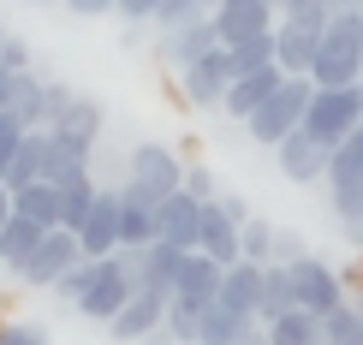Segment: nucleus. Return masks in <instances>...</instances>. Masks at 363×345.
I'll return each instance as SVG.
<instances>
[{
  "instance_id": "nucleus-51",
  "label": "nucleus",
  "mask_w": 363,
  "mask_h": 345,
  "mask_svg": "<svg viewBox=\"0 0 363 345\" xmlns=\"http://www.w3.org/2000/svg\"><path fill=\"white\" fill-rule=\"evenodd\" d=\"M0 274H6V268H0Z\"/></svg>"
},
{
  "instance_id": "nucleus-30",
  "label": "nucleus",
  "mask_w": 363,
  "mask_h": 345,
  "mask_svg": "<svg viewBox=\"0 0 363 345\" xmlns=\"http://www.w3.org/2000/svg\"><path fill=\"white\" fill-rule=\"evenodd\" d=\"M60 131H72V137L78 143H89L96 149V137H101V125H108V119H101V101H89V96H72V108L54 119Z\"/></svg>"
},
{
  "instance_id": "nucleus-38",
  "label": "nucleus",
  "mask_w": 363,
  "mask_h": 345,
  "mask_svg": "<svg viewBox=\"0 0 363 345\" xmlns=\"http://www.w3.org/2000/svg\"><path fill=\"white\" fill-rule=\"evenodd\" d=\"M0 66H12V72H30V48H24L18 36H6V42H0Z\"/></svg>"
},
{
  "instance_id": "nucleus-27",
  "label": "nucleus",
  "mask_w": 363,
  "mask_h": 345,
  "mask_svg": "<svg viewBox=\"0 0 363 345\" xmlns=\"http://www.w3.org/2000/svg\"><path fill=\"white\" fill-rule=\"evenodd\" d=\"M119 244H131V250L155 244V208L125 197V191H119Z\"/></svg>"
},
{
  "instance_id": "nucleus-11",
  "label": "nucleus",
  "mask_w": 363,
  "mask_h": 345,
  "mask_svg": "<svg viewBox=\"0 0 363 345\" xmlns=\"http://www.w3.org/2000/svg\"><path fill=\"white\" fill-rule=\"evenodd\" d=\"M322 24H328V18H280V24H274V60H280V72L310 78L315 48H322Z\"/></svg>"
},
{
  "instance_id": "nucleus-35",
  "label": "nucleus",
  "mask_w": 363,
  "mask_h": 345,
  "mask_svg": "<svg viewBox=\"0 0 363 345\" xmlns=\"http://www.w3.org/2000/svg\"><path fill=\"white\" fill-rule=\"evenodd\" d=\"M0 345H54L42 322H6L0 327Z\"/></svg>"
},
{
  "instance_id": "nucleus-46",
  "label": "nucleus",
  "mask_w": 363,
  "mask_h": 345,
  "mask_svg": "<svg viewBox=\"0 0 363 345\" xmlns=\"http://www.w3.org/2000/svg\"><path fill=\"white\" fill-rule=\"evenodd\" d=\"M328 6H334V12H357L363 0H328Z\"/></svg>"
},
{
  "instance_id": "nucleus-33",
  "label": "nucleus",
  "mask_w": 363,
  "mask_h": 345,
  "mask_svg": "<svg viewBox=\"0 0 363 345\" xmlns=\"http://www.w3.org/2000/svg\"><path fill=\"white\" fill-rule=\"evenodd\" d=\"M238 250H245L250 262H274V227H268V220H245V227H238Z\"/></svg>"
},
{
  "instance_id": "nucleus-17",
  "label": "nucleus",
  "mask_w": 363,
  "mask_h": 345,
  "mask_svg": "<svg viewBox=\"0 0 363 345\" xmlns=\"http://www.w3.org/2000/svg\"><path fill=\"white\" fill-rule=\"evenodd\" d=\"M274 155H280V173L292 179V185H310V179H328V155H334V149L315 143L310 131L298 125L292 137H280V143H274Z\"/></svg>"
},
{
  "instance_id": "nucleus-7",
  "label": "nucleus",
  "mask_w": 363,
  "mask_h": 345,
  "mask_svg": "<svg viewBox=\"0 0 363 345\" xmlns=\"http://www.w3.org/2000/svg\"><path fill=\"white\" fill-rule=\"evenodd\" d=\"M78 256H84L78 232H72V227H48V232H42V244H36V250L24 256L18 280H24V286H48V292H54V280L66 274V268L78 262Z\"/></svg>"
},
{
  "instance_id": "nucleus-29",
  "label": "nucleus",
  "mask_w": 363,
  "mask_h": 345,
  "mask_svg": "<svg viewBox=\"0 0 363 345\" xmlns=\"http://www.w3.org/2000/svg\"><path fill=\"white\" fill-rule=\"evenodd\" d=\"M245 327H256V322H250V316H238L233 304H220V298H215V304L203 310V334H196V345H233Z\"/></svg>"
},
{
  "instance_id": "nucleus-15",
  "label": "nucleus",
  "mask_w": 363,
  "mask_h": 345,
  "mask_svg": "<svg viewBox=\"0 0 363 345\" xmlns=\"http://www.w3.org/2000/svg\"><path fill=\"white\" fill-rule=\"evenodd\" d=\"M78 244H84V256H113L119 250V185L96 191L89 215L78 220Z\"/></svg>"
},
{
  "instance_id": "nucleus-41",
  "label": "nucleus",
  "mask_w": 363,
  "mask_h": 345,
  "mask_svg": "<svg viewBox=\"0 0 363 345\" xmlns=\"http://www.w3.org/2000/svg\"><path fill=\"white\" fill-rule=\"evenodd\" d=\"M119 0H66V12H78V18H101V12H113Z\"/></svg>"
},
{
  "instance_id": "nucleus-23",
  "label": "nucleus",
  "mask_w": 363,
  "mask_h": 345,
  "mask_svg": "<svg viewBox=\"0 0 363 345\" xmlns=\"http://www.w3.org/2000/svg\"><path fill=\"white\" fill-rule=\"evenodd\" d=\"M54 185H60V227H72V232H78V220L89 215V203H96V179H89V167H72V173H60L54 179Z\"/></svg>"
},
{
  "instance_id": "nucleus-44",
  "label": "nucleus",
  "mask_w": 363,
  "mask_h": 345,
  "mask_svg": "<svg viewBox=\"0 0 363 345\" xmlns=\"http://www.w3.org/2000/svg\"><path fill=\"white\" fill-rule=\"evenodd\" d=\"M233 345H268V327H245V334H238Z\"/></svg>"
},
{
  "instance_id": "nucleus-10",
  "label": "nucleus",
  "mask_w": 363,
  "mask_h": 345,
  "mask_svg": "<svg viewBox=\"0 0 363 345\" xmlns=\"http://www.w3.org/2000/svg\"><path fill=\"white\" fill-rule=\"evenodd\" d=\"M208 48H220V30H215V12H191V18H179L161 30V60L167 66L185 72L191 60H203Z\"/></svg>"
},
{
  "instance_id": "nucleus-21",
  "label": "nucleus",
  "mask_w": 363,
  "mask_h": 345,
  "mask_svg": "<svg viewBox=\"0 0 363 345\" xmlns=\"http://www.w3.org/2000/svg\"><path fill=\"white\" fill-rule=\"evenodd\" d=\"M30 179H48V125H30V131H24V143H18V155L6 161L0 185H6V191H24Z\"/></svg>"
},
{
  "instance_id": "nucleus-40",
  "label": "nucleus",
  "mask_w": 363,
  "mask_h": 345,
  "mask_svg": "<svg viewBox=\"0 0 363 345\" xmlns=\"http://www.w3.org/2000/svg\"><path fill=\"white\" fill-rule=\"evenodd\" d=\"M72 96H78V89H66V84H48V125H54V119L72 108Z\"/></svg>"
},
{
  "instance_id": "nucleus-6",
  "label": "nucleus",
  "mask_w": 363,
  "mask_h": 345,
  "mask_svg": "<svg viewBox=\"0 0 363 345\" xmlns=\"http://www.w3.org/2000/svg\"><path fill=\"white\" fill-rule=\"evenodd\" d=\"M233 78H238V60H233V48L220 42V48H208L203 60H191V66L179 72V89H185L191 108H220Z\"/></svg>"
},
{
  "instance_id": "nucleus-53",
  "label": "nucleus",
  "mask_w": 363,
  "mask_h": 345,
  "mask_svg": "<svg viewBox=\"0 0 363 345\" xmlns=\"http://www.w3.org/2000/svg\"><path fill=\"white\" fill-rule=\"evenodd\" d=\"M357 89H363V84H357Z\"/></svg>"
},
{
  "instance_id": "nucleus-28",
  "label": "nucleus",
  "mask_w": 363,
  "mask_h": 345,
  "mask_svg": "<svg viewBox=\"0 0 363 345\" xmlns=\"http://www.w3.org/2000/svg\"><path fill=\"white\" fill-rule=\"evenodd\" d=\"M268 345H322V316L310 310H286L268 322Z\"/></svg>"
},
{
  "instance_id": "nucleus-45",
  "label": "nucleus",
  "mask_w": 363,
  "mask_h": 345,
  "mask_svg": "<svg viewBox=\"0 0 363 345\" xmlns=\"http://www.w3.org/2000/svg\"><path fill=\"white\" fill-rule=\"evenodd\" d=\"M6 220H12V191L0 185V227H6Z\"/></svg>"
},
{
  "instance_id": "nucleus-34",
  "label": "nucleus",
  "mask_w": 363,
  "mask_h": 345,
  "mask_svg": "<svg viewBox=\"0 0 363 345\" xmlns=\"http://www.w3.org/2000/svg\"><path fill=\"white\" fill-rule=\"evenodd\" d=\"M24 131H30V119L18 108H0V173H6V161L18 155V143H24Z\"/></svg>"
},
{
  "instance_id": "nucleus-48",
  "label": "nucleus",
  "mask_w": 363,
  "mask_h": 345,
  "mask_svg": "<svg viewBox=\"0 0 363 345\" xmlns=\"http://www.w3.org/2000/svg\"><path fill=\"white\" fill-rule=\"evenodd\" d=\"M0 42H6V24H0Z\"/></svg>"
},
{
  "instance_id": "nucleus-19",
  "label": "nucleus",
  "mask_w": 363,
  "mask_h": 345,
  "mask_svg": "<svg viewBox=\"0 0 363 345\" xmlns=\"http://www.w3.org/2000/svg\"><path fill=\"white\" fill-rule=\"evenodd\" d=\"M196 250H208L220 268L245 256V250H238V220L226 215V203H220V197H208V203H203V232H196Z\"/></svg>"
},
{
  "instance_id": "nucleus-25",
  "label": "nucleus",
  "mask_w": 363,
  "mask_h": 345,
  "mask_svg": "<svg viewBox=\"0 0 363 345\" xmlns=\"http://www.w3.org/2000/svg\"><path fill=\"white\" fill-rule=\"evenodd\" d=\"M179 262H185V250H173V244H143V280L138 286H155L161 298H173V286H179Z\"/></svg>"
},
{
  "instance_id": "nucleus-9",
  "label": "nucleus",
  "mask_w": 363,
  "mask_h": 345,
  "mask_svg": "<svg viewBox=\"0 0 363 345\" xmlns=\"http://www.w3.org/2000/svg\"><path fill=\"white\" fill-rule=\"evenodd\" d=\"M274 24H280L274 0H215V30H220V42H226V48L268 36Z\"/></svg>"
},
{
  "instance_id": "nucleus-3",
  "label": "nucleus",
  "mask_w": 363,
  "mask_h": 345,
  "mask_svg": "<svg viewBox=\"0 0 363 345\" xmlns=\"http://www.w3.org/2000/svg\"><path fill=\"white\" fill-rule=\"evenodd\" d=\"M363 125V89L357 84H334V89H322L315 84V96H310V108H304V131L315 143H345L352 131Z\"/></svg>"
},
{
  "instance_id": "nucleus-37",
  "label": "nucleus",
  "mask_w": 363,
  "mask_h": 345,
  "mask_svg": "<svg viewBox=\"0 0 363 345\" xmlns=\"http://www.w3.org/2000/svg\"><path fill=\"white\" fill-rule=\"evenodd\" d=\"M119 18H131V24H149V18H155V12H161V0H119Z\"/></svg>"
},
{
  "instance_id": "nucleus-8",
  "label": "nucleus",
  "mask_w": 363,
  "mask_h": 345,
  "mask_svg": "<svg viewBox=\"0 0 363 345\" xmlns=\"http://www.w3.org/2000/svg\"><path fill=\"white\" fill-rule=\"evenodd\" d=\"M292 292H298V310H310V316H334V310L345 304L340 274L322 256H298L292 262Z\"/></svg>"
},
{
  "instance_id": "nucleus-43",
  "label": "nucleus",
  "mask_w": 363,
  "mask_h": 345,
  "mask_svg": "<svg viewBox=\"0 0 363 345\" xmlns=\"http://www.w3.org/2000/svg\"><path fill=\"white\" fill-rule=\"evenodd\" d=\"M12 84H18V72L0 66V108H12Z\"/></svg>"
},
{
  "instance_id": "nucleus-52",
  "label": "nucleus",
  "mask_w": 363,
  "mask_h": 345,
  "mask_svg": "<svg viewBox=\"0 0 363 345\" xmlns=\"http://www.w3.org/2000/svg\"><path fill=\"white\" fill-rule=\"evenodd\" d=\"M357 310H363V304H357Z\"/></svg>"
},
{
  "instance_id": "nucleus-4",
  "label": "nucleus",
  "mask_w": 363,
  "mask_h": 345,
  "mask_svg": "<svg viewBox=\"0 0 363 345\" xmlns=\"http://www.w3.org/2000/svg\"><path fill=\"white\" fill-rule=\"evenodd\" d=\"M185 185V161L173 155L167 143H138L131 149V173H125V197H138L149 208H161V197H173V191Z\"/></svg>"
},
{
  "instance_id": "nucleus-20",
  "label": "nucleus",
  "mask_w": 363,
  "mask_h": 345,
  "mask_svg": "<svg viewBox=\"0 0 363 345\" xmlns=\"http://www.w3.org/2000/svg\"><path fill=\"white\" fill-rule=\"evenodd\" d=\"M220 274H226V268L208 256V250H185L173 298H191V304H215V298H220Z\"/></svg>"
},
{
  "instance_id": "nucleus-49",
  "label": "nucleus",
  "mask_w": 363,
  "mask_h": 345,
  "mask_svg": "<svg viewBox=\"0 0 363 345\" xmlns=\"http://www.w3.org/2000/svg\"><path fill=\"white\" fill-rule=\"evenodd\" d=\"M280 6H286V0H274V12H280Z\"/></svg>"
},
{
  "instance_id": "nucleus-31",
  "label": "nucleus",
  "mask_w": 363,
  "mask_h": 345,
  "mask_svg": "<svg viewBox=\"0 0 363 345\" xmlns=\"http://www.w3.org/2000/svg\"><path fill=\"white\" fill-rule=\"evenodd\" d=\"M203 310L208 304H191V298H173V304H167L161 327L173 334V345H196V334H203Z\"/></svg>"
},
{
  "instance_id": "nucleus-50",
  "label": "nucleus",
  "mask_w": 363,
  "mask_h": 345,
  "mask_svg": "<svg viewBox=\"0 0 363 345\" xmlns=\"http://www.w3.org/2000/svg\"><path fill=\"white\" fill-rule=\"evenodd\" d=\"M357 18H363V6H357Z\"/></svg>"
},
{
  "instance_id": "nucleus-36",
  "label": "nucleus",
  "mask_w": 363,
  "mask_h": 345,
  "mask_svg": "<svg viewBox=\"0 0 363 345\" xmlns=\"http://www.w3.org/2000/svg\"><path fill=\"white\" fill-rule=\"evenodd\" d=\"M328 12H334L328 0H286V6H280V18H328Z\"/></svg>"
},
{
  "instance_id": "nucleus-12",
  "label": "nucleus",
  "mask_w": 363,
  "mask_h": 345,
  "mask_svg": "<svg viewBox=\"0 0 363 345\" xmlns=\"http://www.w3.org/2000/svg\"><path fill=\"white\" fill-rule=\"evenodd\" d=\"M196 232H203V197H191L185 185L173 191V197H161L155 208V238L173 250H196Z\"/></svg>"
},
{
  "instance_id": "nucleus-39",
  "label": "nucleus",
  "mask_w": 363,
  "mask_h": 345,
  "mask_svg": "<svg viewBox=\"0 0 363 345\" xmlns=\"http://www.w3.org/2000/svg\"><path fill=\"white\" fill-rule=\"evenodd\" d=\"M185 191H191V197H220V191H215V179H208V167H185Z\"/></svg>"
},
{
  "instance_id": "nucleus-5",
  "label": "nucleus",
  "mask_w": 363,
  "mask_h": 345,
  "mask_svg": "<svg viewBox=\"0 0 363 345\" xmlns=\"http://www.w3.org/2000/svg\"><path fill=\"white\" fill-rule=\"evenodd\" d=\"M310 96H315V84L310 78H286L274 96L262 101L250 119H245V131H250V143H262V149H274L280 137H292L298 125H304V108H310Z\"/></svg>"
},
{
  "instance_id": "nucleus-24",
  "label": "nucleus",
  "mask_w": 363,
  "mask_h": 345,
  "mask_svg": "<svg viewBox=\"0 0 363 345\" xmlns=\"http://www.w3.org/2000/svg\"><path fill=\"white\" fill-rule=\"evenodd\" d=\"M286 310H298V292H292V262H268L262 268V310H256V322H274Z\"/></svg>"
},
{
  "instance_id": "nucleus-42",
  "label": "nucleus",
  "mask_w": 363,
  "mask_h": 345,
  "mask_svg": "<svg viewBox=\"0 0 363 345\" xmlns=\"http://www.w3.org/2000/svg\"><path fill=\"white\" fill-rule=\"evenodd\" d=\"M298 256H304V244L292 232H274V262H298Z\"/></svg>"
},
{
  "instance_id": "nucleus-16",
  "label": "nucleus",
  "mask_w": 363,
  "mask_h": 345,
  "mask_svg": "<svg viewBox=\"0 0 363 345\" xmlns=\"http://www.w3.org/2000/svg\"><path fill=\"white\" fill-rule=\"evenodd\" d=\"M167 304H173V298H161L155 286H138V292L125 298V310L108 322V334H113L119 345H143V334H155V327H161Z\"/></svg>"
},
{
  "instance_id": "nucleus-2",
  "label": "nucleus",
  "mask_w": 363,
  "mask_h": 345,
  "mask_svg": "<svg viewBox=\"0 0 363 345\" xmlns=\"http://www.w3.org/2000/svg\"><path fill=\"white\" fill-rule=\"evenodd\" d=\"M328 197H334V215L345 220V232L363 244V125L328 155Z\"/></svg>"
},
{
  "instance_id": "nucleus-47",
  "label": "nucleus",
  "mask_w": 363,
  "mask_h": 345,
  "mask_svg": "<svg viewBox=\"0 0 363 345\" xmlns=\"http://www.w3.org/2000/svg\"><path fill=\"white\" fill-rule=\"evenodd\" d=\"M24 6H48V0H24Z\"/></svg>"
},
{
  "instance_id": "nucleus-22",
  "label": "nucleus",
  "mask_w": 363,
  "mask_h": 345,
  "mask_svg": "<svg viewBox=\"0 0 363 345\" xmlns=\"http://www.w3.org/2000/svg\"><path fill=\"white\" fill-rule=\"evenodd\" d=\"M42 232H48L42 220H30V215H18V208H12V220L0 227V268H6V274H18L24 256L42 244Z\"/></svg>"
},
{
  "instance_id": "nucleus-18",
  "label": "nucleus",
  "mask_w": 363,
  "mask_h": 345,
  "mask_svg": "<svg viewBox=\"0 0 363 345\" xmlns=\"http://www.w3.org/2000/svg\"><path fill=\"white\" fill-rule=\"evenodd\" d=\"M262 268H268V262H250V256L226 262V274H220V304H233L238 316L256 322V310H262Z\"/></svg>"
},
{
  "instance_id": "nucleus-13",
  "label": "nucleus",
  "mask_w": 363,
  "mask_h": 345,
  "mask_svg": "<svg viewBox=\"0 0 363 345\" xmlns=\"http://www.w3.org/2000/svg\"><path fill=\"white\" fill-rule=\"evenodd\" d=\"M286 78H292V72H280V60H262V66H250V72H238V78L226 84V101H220V108L233 113L238 125H245V119H250L256 108H262V101L274 96V89H280Z\"/></svg>"
},
{
  "instance_id": "nucleus-1",
  "label": "nucleus",
  "mask_w": 363,
  "mask_h": 345,
  "mask_svg": "<svg viewBox=\"0 0 363 345\" xmlns=\"http://www.w3.org/2000/svg\"><path fill=\"white\" fill-rule=\"evenodd\" d=\"M310 84L334 89V84H363V18L357 12H328L322 24V48H315Z\"/></svg>"
},
{
  "instance_id": "nucleus-32",
  "label": "nucleus",
  "mask_w": 363,
  "mask_h": 345,
  "mask_svg": "<svg viewBox=\"0 0 363 345\" xmlns=\"http://www.w3.org/2000/svg\"><path fill=\"white\" fill-rule=\"evenodd\" d=\"M322 345H363V310L345 298L334 316H322Z\"/></svg>"
},
{
  "instance_id": "nucleus-14",
  "label": "nucleus",
  "mask_w": 363,
  "mask_h": 345,
  "mask_svg": "<svg viewBox=\"0 0 363 345\" xmlns=\"http://www.w3.org/2000/svg\"><path fill=\"white\" fill-rule=\"evenodd\" d=\"M131 292H138V286H131V274L119 268V256H108V262H101V274L89 280V292L78 298V316H89V322L108 327L119 310H125V298H131Z\"/></svg>"
},
{
  "instance_id": "nucleus-26",
  "label": "nucleus",
  "mask_w": 363,
  "mask_h": 345,
  "mask_svg": "<svg viewBox=\"0 0 363 345\" xmlns=\"http://www.w3.org/2000/svg\"><path fill=\"white\" fill-rule=\"evenodd\" d=\"M12 208L30 220H42V227H60V185L54 179H30L24 191H12Z\"/></svg>"
}]
</instances>
